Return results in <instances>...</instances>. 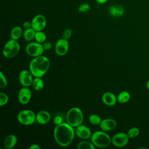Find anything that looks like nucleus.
Here are the masks:
<instances>
[{
    "label": "nucleus",
    "instance_id": "nucleus-5",
    "mask_svg": "<svg viewBox=\"0 0 149 149\" xmlns=\"http://www.w3.org/2000/svg\"><path fill=\"white\" fill-rule=\"evenodd\" d=\"M20 50V46L17 40L10 39L5 44L2 54L6 58H13L17 55Z\"/></svg>",
    "mask_w": 149,
    "mask_h": 149
},
{
    "label": "nucleus",
    "instance_id": "nucleus-21",
    "mask_svg": "<svg viewBox=\"0 0 149 149\" xmlns=\"http://www.w3.org/2000/svg\"><path fill=\"white\" fill-rule=\"evenodd\" d=\"M31 86L36 91H41L44 87V83L41 77H34Z\"/></svg>",
    "mask_w": 149,
    "mask_h": 149
},
{
    "label": "nucleus",
    "instance_id": "nucleus-8",
    "mask_svg": "<svg viewBox=\"0 0 149 149\" xmlns=\"http://www.w3.org/2000/svg\"><path fill=\"white\" fill-rule=\"evenodd\" d=\"M129 136L123 132L118 133L112 137V144L117 147H123L129 142Z\"/></svg>",
    "mask_w": 149,
    "mask_h": 149
},
{
    "label": "nucleus",
    "instance_id": "nucleus-7",
    "mask_svg": "<svg viewBox=\"0 0 149 149\" xmlns=\"http://www.w3.org/2000/svg\"><path fill=\"white\" fill-rule=\"evenodd\" d=\"M25 51L27 55L34 58L43 55L45 50L43 48L42 44L38 42H32L26 45Z\"/></svg>",
    "mask_w": 149,
    "mask_h": 149
},
{
    "label": "nucleus",
    "instance_id": "nucleus-29",
    "mask_svg": "<svg viewBox=\"0 0 149 149\" xmlns=\"http://www.w3.org/2000/svg\"><path fill=\"white\" fill-rule=\"evenodd\" d=\"M91 9V6L88 3H83L80 5L78 8V11L80 13H84Z\"/></svg>",
    "mask_w": 149,
    "mask_h": 149
},
{
    "label": "nucleus",
    "instance_id": "nucleus-15",
    "mask_svg": "<svg viewBox=\"0 0 149 149\" xmlns=\"http://www.w3.org/2000/svg\"><path fill=\"white\" fill-rule=\"evenodd\" d=\"M102 101L103 103L109 107L115 105L118 102L117 97L112 92L107 91L104 93L102 95Z\"/></svg>",
    "mask_w": 149,
    "mask_h": 149
},
{
    "label": "nucleus",
    "instance_id": "nucleus-6",
    "mask_svg": "<svg viewBox=\"0 0 149 149\" xmlns=\"http://www.w3.org/2000/svg\"><path fill=\"white\" fill-rule=\"evenodd\" d=\"M17 119L22 125L29 126L36 121V114L32 110L23 109L18 113Z\"/></svg>",
    "mask_w": 149,
    "mask_h": 149
},
{
    "label": "nucleus",
    "instance_id": "nucleus-30",
    "mask_svg": "<svg viewBox=\"0 0 149 149\" xmlns=\"http://www.w3.org/2000/svg\"><path fill=\"white\" fill-rule=\"evenodd\" d=\"M72 35V29L70 28H68L64 30L63 34H62V38L68 40L70 38Z\"/></svg>",
    "mask_w": 149,
    "mask_h": 149
},
{
    "label": "nucleus",
    "instance_id": "nucleus-28",
    "mask_svg": "<svg viewBox=\"0 0 149 149\" xmlns=\"http://www.w3.org/2000/svg\"><path fill=\"white\" fill-rule=\"evenodd\" d=\"M9 101L8 95L3 92L0 93V106L2 107L5 105Z\"/></svg>",
    "mask_w": 149,
    "mask_h": 149
},
{
    "label": "nucleus",
    "instance_id": "nucleus-10",
    "mask_svg": "<svg viewBox=\"0 0 149 149\" xmlns=\"http://www.w3.org/2000/svg\"><path fill=\"white\" fill-rule=\"evenodd\" d=\"M69 48V43L68 40L62 38L56 41L55 45V51L58 55L63 56L68 52Z\"/></svg>",
    "mask_w": 149,
    "mask_h": 149
},
{
    "label": "nucleus",
    "instance_id": "nucleus-26",
    "mask_svg": "<svg viewBox=\"0 0 149 149\" xmlns=\"http://www.w3.org/2000/svg\"><path fill=\"white\" fill-rule=\"evenodd\" d=\"M140 133V130L138 127H133L129 129L127 132V134L129 136V138L132 139V138H135Z\"/></svg>",
    "mask_w": 149,
    "mask_h": 149
},
{
    "label": "nucleus",
    "instance_id": "nucleus-17",
    "mask_svg": "<svg viewBox=\"0 0 149 149\" xmlns=\"http://www.w3.org/2000/svg\"><path fill=\"white\" fill-rule=\"evenodd\" d=\"M17 143V138L16 135L10 134L8 135L3 140V146L6 149H12L14 148Z\"/></svg>",
    "mask_w": 149,
    "mask_h": 149
},
{
    "label": "nucleus",
    "instance_id": "nucleus-24",
    "mask_svg": "<svg viewBox=\"0 0 149 149\" xmlns=\"http://www.w3.org/2000/svg\"><path fill=\"white\" fill-rule=\"evenodd\" d=\"M88 120L91 125L94 126H97V125H100L102 119L98 115L93 113L88 116Z\"/></svg>",
    "mask_w": 149,
    "mask_h": 149
},
{
    "label": "nucleus",
    "instance_id": "nucleus-32",
    "mask_svg": "<svg viewBox=\"0 0 149 149\" xmlns=\"http://www.w3.org/2000/svg\"><path fill=\"white\" fill-rule=\"evenodd\" d=\"M43 48L44 50H49L52 48V44L50 41H45L44 43H42Z\"/></svg>",
    "mask_w": 149,
    "mask_h": 149
},
{
    "label": "nucleus",
    "instance_id": "nucleus-11",
    "mask_svg": "<svg viewBox=\"0 0 149 149\" xmlns=\"http://www.w3.org/2000/svg\"><path fill=\"white\" fill-rule=\"evenodd\" d=\"M31 24L32 28L36 31H42L47 25V20L42 15H37L33 18Z\"/></svg>",
    "mask_w": 149,
    "mask_h": 149
},
{
    "label": "nucleus",
    "instance_id": "nucleus-22",
    "mask_svg": "<svg viewBox=\"0 0 149 149\" xmlns=\"http://www.w3.org/2000/svg\"><path fill=\"white\" fill-rule=\"evenodd\" d=\"M36 31L34 30L32 27L25 29L23 32V37L27 41H31L35 38Z\"/></svg>",
    "mask_w": 149,
    "mask_h": 149
},
{
    "label": "nucleus",
    "instance_id": "nucleus-16",
    "mask_svg": "<svg viewBox=\"0 0 149 149\" xmlns=\"http://www.w3.org/2000/svg\"><path fill=\"white\" fill-rule=\"evenodd\" d=\"M51 118L50 113L45 110L40 111L36 114V122L40 125L48 123L50 121Z\"/></svg>",
    "mask_w": 149,
    "mask_h": 149
},
{
    "label": "nucleus",
    "instance_id": "nucleus-1",
    "mask_svg": "<svg viewBox=\"0 0 149 149\" xmlns=\"http://www.w3.org/2000/svg\"><path fill=\"white\" fill-rule=\"evenodd\" d=\"M74 128L67 122L56 125L53 132L54 138L56 143L63 147L71 144L76 135Z\"/></svg>",
    "mask_w": 149,
    "mask_h": 149
},
{
    "label": "nucleus",
    "instance_id": "nucleus-9",
    "mask_svg": "<svg viewBox=\"0 0 149 149\" xmlns=\"http://www.w3.org/2000/svg\"><path fill=\"white\" fill-rule=\"evenodd\" d=\"M34 77L30 70L23 69L19 75V80L23 87H29L32 85Z\"/></svg>",
    "mask_w": 149,
    "mask_h": 149
},
{
    "label": "nucleus",
    "instance_id": "nucleus-2",
    "mask_svg": "<svg viewBox=\"0 0 149 149\" xmlns=\"http://www.w3.org/2000/svg\"><path fill=\"white\" fill-rule=\"evenodd\" d=\"M49 59L43 55L34 57L29 63V70L34 77H42L49 68Z\"/></svg>",
    "mask_w": 149,
    "mask_h": 149
},
{
    "label": "nucleus",
    "instance_id": "nucleus-3",
    "mask_svg": "<svg viewBox=\"0 0 149 149\" xmlns=\"http://www.w3.org/2000/svg\"><path fill=\"white\" fill-rule=\"evenodd\" d=\"M91 141L95 147L105 148L111 144L112 139L107 132L104 130H98L92 133Z\"/></svg>",
    "mask_w": 149,
    "mask_h": 149
},
{
    "label": "nucleus",
    "instance_id": "nucleus-31",
    "mask_svg": "<svg viewBox=\"0 0 149 149\" xmlns=\"http://www.w3.org/2000/svg\"><path fill=\"white\" fill-rule=\"evenodd\" d=\"M53 122L55 125V126L58 125H59V124L63 122V118L61 116L57 115V116L54 117V118L53 119Z\"/></svg>",
    "mask_w": 149,
    "mask_h": 149
},
{
    "label": "nucleus",
    "instance_id": "nucleus-20",
    "mask_svg": "<svg viewBox=\"0 0 149 149\" xmlns=\"http://www.w3.org/2000/svg\"><path fill=\"white\" fill-rule=\"evenodd\" d=\"M130 98V94L127 91H122L120 92L117 96L118 102L121 104L126 103Z\"/></svg>",
    "mask_w": 149,
    "mask_h": 149
},
{
    "label": "nucleus",
    "instance_id": "nucleus-33",
    "mask_svg": "<svg viewBox=\"0 0 149 149\" xmlns=\"http://www.w3.org/2000/svg\"><path fill=\"white\" fill-rule=\"evenodd\" d=\"M23 26L25 29H29L32 27V24H31V22H29V21H26L23 23Z\"/></svg>",
    "mask_w": 149,
    "mask_h": 149
},
{
    "label": "nucleus",
    "instance_id": "nucleus-25",
    "mask_svg": "<svg viewBox=\"0 0 149 149\" xmlns=\"http://www.w3.org/2000/svg\"><path fill=\"white\" fill-rule=\"evenodd\" d=\"M34 39L36 42L42 44L46 41L47 36L42 31H38L36 33Z\"/></svg>",
    "mask_w": 149,
    "mask_h": 149
},
{
    "label": "nucleus",
    "instance_id": "nucleus-13",
    "mask_svg": "<svg viewBox=\"0 0 149 149\" xmlns=\"http://www.w3.org/2000/svg\"><path fill=\"white\" fill-rule=\"evenodd\" d=\"M75 134L77 137L83 140H87L91 138L92 133L90 128L87 126L80 125L75 127Z\"/></svg>",
    "mask_w": 149,
    "mask_h": 149
},
{
    "label": "nucleus",
    "instance_id": "nucleus-18",
    "mask_svg": "<svg viewBox=\"0 0 149 149\" xmlns=\"http://www.w3.org/2000/svg\"><path fill=\"white\" fill-rule=\"evenodd\" d=\"M109 13L111 16L114 17H119L124 15L125 10L122 6L118 4H115L109 7Z\"/></svg>",
    "mask_w": 149,
    "mask_h": 149
},
{
    "label": "nucleus",
    "instance_id": "nucleus-12",
    "mask_svg": "<svg viewBox=\"0 0 149 149\" xmlns=\"http://www.w3.org/2000/svg\"><path fill=\"white\" fill-rule=\"evenodd\" d=\"M32 97L31 91L28 87H23L18 92V100L22 105L27 104Z\"/></svg>",
    "mask_w": 149,
    "mask_h": 149
},
{
    "label": "nucleus",
    "instance_id": "nucleus-14",
    "mask_svg": "<svg viewBox=\"0 0 149 149\" xmlns=\"http://www.w3.org/2000/svg\"><path fill=\"white\" fill-rule=\"evenodd\" d=\"M117 126L116 121L112 118H105L101 120L100 127L102 130L109 132L114 130Z\"/></svg>",
    "mask_w": 149,
    "mask_h": 149
},
{
    "label": "nucleus",
    "instance_id": "nucleus-4",
    "mask_svg": "<svg viewBox=\"0 0 149 149\" xmlns=\"http://www.w3.org/2000/svg\"><path fill=\"white\" fill-rule=\"evenodd\" d=\"M66 120L69 124L75 128L82 124L84 120L83 113L79 108L72 107L67 112Z\"/></svg>",
    "mask_w": 149,
    "mask_h": 149
},
{
    "label": "nucleus",
    "instance_id": "nucleus-34",
    "mask_svg": "<svg viewBox=\"0 0 149 149\" xmlns=\"http://www.w3.org/2000/svg\"><path fill=\"white\" fill-rule=\"evenodd\" d=\"M40 146L38 144H33L29 147V149H40Z\"/></svg>",
    "mask_w": 149,
    "mask_h": 149
},
{
    "label": "nucleus",
    "instance_id": "nucleus-23",
    "mask_svg": "<svg viewBox=\"0 0 149 149\" xmlns=\"http://www.w3.org/2000/svg\"><path fill=\"white\" fill-rule=\"evenodd\" d=\"M77 148L78 149H95V146L91 141L89 142L88 141L82 140L77 144Z\"/></svg>",
    "mask_w": 149,
    "mask_h": 149
},
{
    "label": "nucleus",
    "instance_id": "nucleus-36",
    "mask_svg": "<svg viewBox=\"0 0 149 149\" xmlns=\"http://www.w3.org/2000/svg\"><path fill=\"white\" fill-rule=\"evenodd\" d=\"M147 89L149 90V80L147 82Z\"/></svg>",
    "mask_w": 149,
    "mask_h": 149
},
{
    "label": "nucleus",
    "instance_id": "nucleus-35",
    "mask_svg": "<svg viewBox=\"0 0 149 149\" xmlns=\"http://www.w3.org/2000/svg\"><path fill=\"white\" fill-rule=\"evenodd\" d=\"M108 0H95V1L99 4H104Z\"/></svg>",
    "mask_w": 149,
    "mask_h": 149
},
{
    "label": "nucleus",
    "instance_id": "nucleus-19",
    "mask_svg": "<svg viewBox=\"0 0 149 149\" xmlns=\"http://www.w3.org/2000/svg\"><path fill=\"white\" fill-rule=\"evenodd\" d=\"M23 34V30L20 26H15L12 28L10 31V38L11 39L17 40Z\"/></svg>",
    "mask_w": 149,
    "mask_h": 149
},
{
    "label": "nucleus",
    "instance_id": "nucleus-27",
    "mask_svg": "<svg viewBox=\"0 0 149 149\" xmlns=\"http://www.w3.org/2000/svg\"><path fill=\"white\" fill-rule=\"evenodd\" d=\"M8 85V81L6 76L3 74V73L1 71L0 72V88L1 89L5 88Z\"/></svg>",
    "mask_w": 149,
    "mask_h": 149
}]
</instances>
